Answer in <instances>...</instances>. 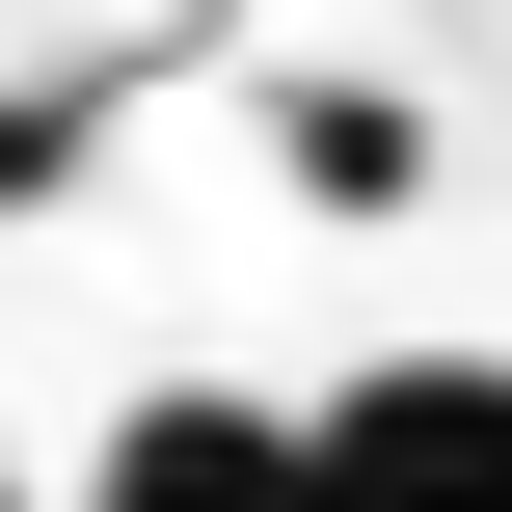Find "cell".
<instances>
[{
  "label": "cell",
  "instance_id": "3957f363",
  "mask_svg": "<svg viewBox=\"0 0 512 512\" xmlns=\"http://www.w3.org/2000/svg\"><path fill=\"white\" fill-rule=\"evenodd\" d=\"M405 162H432V135H405V108H351V81H324V108H297V189H351V216H378V189H405Z\"/></svg>",
  "mask_w": 512,
  "mask_h": 512
},
{
  "label": "cell",
  "instance_id": "7a4b0ae2",
  "mask_svg": "<svg viewBox=\"0 0 512 512\" xmlns=\"http://www.w3.org/2000/svg\"><path fill=\"white\" fill-rule=\"evenodd\" d=\"M54 512H297V405H216V378H162V405H108V459Z\"/></svg>",
  "mask_w": 512,
  "mask_h": 512
},
{
  "label": "cell",
  "instance_id": "6da1fadb",
  "mask_svg": "<svg viewBox=\"0 0 512 512\" xmlns=\"http://www.w3.org/2000/svg\"><path fill=\"white\" fill-rule=\"evenodd\" d=\"M297 512H512V351H378L297 405Z\"/></svg>",
  "mask_w": 512,
  "mask_h": 512
},
{
  "label": "cell",
  "instance_id": "277c9868",
  "mask_svg": "<svg viewBox=\"0 0 512 512\" xmlns=\"http://www.w3.org/2000/svg\"><path fill=\"white\" fill-rule=\"evenodd\" d=\"M0 512H27V459H0Z\"/></svg>",
  "mask_w": 512,
  "mask_h": 512
}]
</instances>
